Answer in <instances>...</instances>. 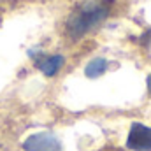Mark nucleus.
Instances as JSON below:
<instances>
[{
    "label": "nucleus",
    "instance_id": "obj_1",
    "mask_svg": "<svg viewBox=\"0 0 151 151\" xmlns=\"http://www.w3.org/2000/svg\"><path fill=\"white\" fill-rule=\"evenodd\" d=\"M107 5L100 2H84L81 4L67 21V34L72 39H79L95 27H99L107 18Z\"/></svg>",
    "mask_w": 151,
    "mask_h": 151
},
{
    "label": "nucleus",
    "instance_id": "obj_2",
    "mask_svg": "<svg viewBox=\"0 0 151 151\" xmlns=\"http://www.w3.org/2000/svg\"><path fill=\"white\" fill-rule=\"evenodd\" d=\"M127 146L134 151H151V128L141 123H134L128 134Z\"/></svg>",
    "mask_w": 151,
    "mask_h": 151
},
{
    "label": "nucleus",
    "instance_id": "obj_3",
    "mask_svg": "<svg viewBox=\"0 0 151 151\" xmlns=\"http://www.w3.org/2000/svg\"><path fill=\"white\" fill-rule=\"evenodd\" d=\"M23 148L27 151H62V144L53 134L42 132V134L30 135L25 141Z\"/></svg>",
    "mask_w": 151,
    "mask_h": 151
},
{
    "label": "nucleus",
    "instance_id": "obj_4",
    "mask_svg": "<svg viewBox=\"0 0 151 151\" xmlns=\"http://www.w3.org/2000/svg\"><path fill=\"white\" fill-rule=\"evenodd\" d=\"M63 65V56H60V55H55V56H46V58H42V60H39L37 62V67L44 72L46 76H55L58 70H60V67Z\"/></svg>",
    "mask_w": 151,
    "mask_h": 151
},
{
    "label": "nucleus",
    "instance_id": "obj_5",
    "mask_svg": "<svg viewBox=\"0 0 151 151\" xmlns=\"http://www.w3.org/2000/svg\"><path fill=\"white\" fill-rule=\"evenodd\" d=\"M106 69H107V62H106L104 58H93V60L86 65L84 74L88 76V77H99V76H102L106 72Z\"/></svg>",
    "mask_w": 151,
    "mask_h": 151
},
{
    "label": "nucleus",
    "instance_id": "obj_6",
    "mask_svg": "<svg viewBox=\"0 0 151 151\" xmlns=\"http://www.w3.org/2000/svg\"><path fill=\"white\" fill-rule=\"evenodd\" d=\"M148 90H150V93H151V74L148 76Z\"/></svg>",
    "mask_w": 151,
    "mask_h": 151
},
{
    "label": "nucleus",
    "instance_id": "obj_7",
    "mask_svg": "<svg viewBox=\"0 0 151 151\" xmlns=\"http://www.w3.org/2000/svg\"><path fill=\"white\" fill-rule=\"evenodd\" d=\"M146 37H151V32H148V34H146Z\"/></svg>",
    "mask_w": 151,
    "mask_h": 151
}]
</instances>
